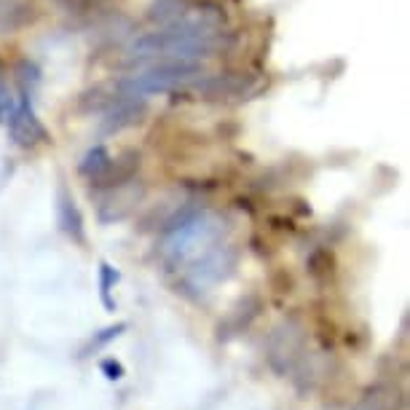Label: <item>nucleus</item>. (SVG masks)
I'll list each match as a JSON object with an SVG mask.
<instances>
[{"instance_id":"nucleus-1","label":"nucleus","mask_w":410,"mask_h":410,"mask_svg":"<svg viewBox=\"0 0 410 410\" xmlns=\"http://www.w3.org/2000/svg\"><path fill=\"white\" fill-rule=\"evenodd\" d=\"M161 263L185 295H206L226 282L236 266L228 223L212 209H188L161 239Z\"/></svg>"},{"instance_id":"nucleus-3","label":"nucleus","mask_w":410,"mask_h":410,"mask_svg":"<svg viewBox=\"0 0 410 410\" xmlns=\"http://www.w3.org/2000/svg\"><path fill=\"white\" fill-rule=\"evenodd\" d=\"M6 127L11 131L13 142L22 145V148H35V145L49 142V131H46V127L40 124V118H38V113H35L33 100H30L27 91L16 100L13 113H11V118L6 121Z\"/></svg>"},{"instance_id":"nucleus-7","label":"nucleus","mask_w":410,"mask_h":410,"mask_svg":"<svg viewBox=\"0 0 410 410\" xmlns=\"http://www.w3.org/2000/svg\"><path fill=\"white\" fill-rule=\"evenodd\" d=\"M351 410H402V392L392 384L368 386Z\"/></svg>"},{"instance_id":"nucleus-8","label":"nucleus","mask_w":410,"mask_h":410,"mask_svg":"<svg viewBox=\"0 0 410 410\" xmlns=\"http://www.w3.org/2000/svg\"><path fill=\"white\" fill-rule=\"evenodd\" d=\"M110 161H113V156L107 153V148H105V145H94V148H89V151L83 153L81 164H78V172L94 185V182L105 175V169L110 167Z\"/></svg>"},{"instance_id":"nucleus-2","label":"nucleus","mask_w":410,"mask_h":410,"mask_svg":"<svg viewBox=\"0 0 410 410\" xmlns=\"http://www.w3.org/2000/svg\"><path fill=\"white\" fill-rule=\"evenodd\" d=\"M204 76L201 64L193 62H148L140 70L121 81L118 89L134 94V97H151V94H169V91L191 89L196 78Z\"/></svg>"},{"instance_id":"nucleus-10","label":"nucleus","mask_w":410,"mask_h":410,"mask_svg":"<svg viewBox=\"0 0 410 410\" xmlns=\"http://www.w3.org/2000/svg\"><path fill=\"white\" fill-rule=\"evenodd\" d=\"M127 330V322H118V324H110V327H105V330H100V333L94 335L89 341V346L83 348V354H91V351H100L102 346H107L110 341H116L118 335Z\"/></svg>"},{"instance_id":"nucleus-11","label":"nucleus","mask_w":410,"mask_h":410,"mask_svg":"<svg viewBox=\"0 0 410 410\" xmlns=\"http://www.w3.org/2000/svg\"><path fill=\"white\" fill-rule=\"evenodd\" d=\"M100 370H102V375L107 378V381H121L124 375H127V370H124V365L118 362V359L107 357L100 362Z\"/></svg>"},{"instance_id":"nucleus-6","label":"nucleus","mask_w":410,"mask_h":410,"mask_svg":"<svg viewBox=\"0 0 410 410\" xmlns=\"http://www.w3.org/2000/svg\"><path fill=\"white\" fill-rule=\"evenodd\" d=\"M57 223H59V228H62L73 242L83 244L86 242V233H83V215H81V209L76 206L73 201V196L59 188L57 193Z\"/></svg>"},{"instance_id":"nucleus-5","label":"nucleus","mask_w":410,"mask_h":410,"mask_svg":"<svg viewBox=\"0 0 410 410\" xmlns=\"http://www.w3.org/2000/svg\"><path fill=\"white\" fill-rule=\"evenodd\" d=\"M142 113H145V100L121 91L116 100L110 102L107 113H105V129L107 131H121V129L137 124Z\"/></svg>"},{"instance_id":"nucleus-4","label":"nucleus","mask_w":410,"mask_h":410,"mask_svg":"<svg viewBox=\"0 0 410 410\" xmlns=\"http://www.w3.org/2000/svg\"><path fill=\"white\" fill-rule=\"evenodd\" d=\"M191 89H196L206 100H239L250 94V81L242 76H199Z\"/></svg>"},{"instance_id":"nucleus-9","label":"nucleus","mask_w":410,"mask_h":410,"mask_svg":"<svg viewBox=\"0 0 410 410\" xmlns=\"http://www.w3.org/2000/svg\"><path fill=\"white\" fill-rule=\"evenodd\" d=\"M121 282V274H118L110 263H100V298H102V306L107 311H116V300H113V287Z\"/></svg>"},{"instance_id":"nucleus-12","label":"nucleus","mask_w":410,"mask_h":410,"mask_svg":"<svg viewBox=\"0 0 410 410\" xmlns=\"http://www.w3.org/2000/svg\"><path fill=\"white\" fill-rule=\"evenodd\" d=\"M13 97H11V91H8V86L3 83V78H0V124H6L8 118H11L13 113Z\"/></svg>"}]
</instances>
